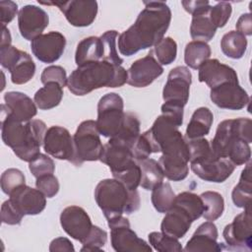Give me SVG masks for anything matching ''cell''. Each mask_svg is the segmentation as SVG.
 <instances>
[{
    "label": "cell",
    "instance_id": "f907efd6",
    "mask_svg": "<svg viewBox=\"0 0 252 252\" xmlns=\"http://www.w3.org/2000/svg\"><path fill=\"white\" fill-rule=\"evenodd\" d=\"M23 215L15 208L10 199L5 201L1 206V220L3 223L16 225L20 224L23 220Z\"/></svg>",
    "mask_w": 252,
    "mask_h": 252
},
{
    "label": "cell",
    "instance_id": "74e56055",
    "mask_svg": "<svg viewBox=\"0 0 252 252\" xmlns=\"http://www.w3.org/2000/svg\"><path fill=\"white\" fill-rule=\"evenodd\" d=\"M140 120L135 113L126 112L124 124L121 128V131L116 137L113 138H116L128 144L132 149V146L140 136Z\"/></svg>",
    "mask_w": 252,
    "mask_h": 252
},
{
    "label": "cell",
    "instance_id": "d6986e66",
    "mask_svg": "<svg viewBox=\"0 0 252 252\" xmlns=\"http://www.w3.org/2000/svg\"><path fill=\"white\" fill-rule=\"evenodd\" d=\"M66 38L59 32L42 33L32 40L31 48L33 55L43 63L57 61L64 52Z\"/></svg>",
    "mask_w": 252,
    "mask_h": 252
},
{
    "label": "cell",
    "instance_id": "52a82bcc",
    "mask_svg": "<svg viewBox=\"0 0 252 252\" xmlns=\"http://www.w3.org/2000/svg\"><path fill=\"white\" fill-rule=\"evenodd\" d=\"M124 102L115 93L104 94L97 103V119L95 121L100 135L106 138L116 137L125 120Z\"/></svg>",
    "mask_w": 252,
    "mask_h": 252
},
{
    "label": "cell",
    "instance_id": "44dd1931",
    "mask_svg": "<svg viewBox=\"0 0 252 252\" xmlns=\"http://www.w3.org/2000/svg\"><path fill=\"white\" fill-rule=\"evenodd\" d=\"M46 197L37 188L23 185L10 195V201L23 216L40 214L46 206Z\"/></svg>",
    "mask_w": 252,
    "mask_h": 252
},
{
    "label": "cell",
    "instance_id": "f6af8a7d",
    "mask_svg": "<svg viewBox=\"0 0 252 252\" xmlns=\"http://www.w3.org/2000/svg\"><path fill=\"white\" fill-rule=\"evenodd\" d=\"M232 12V7L229 2H219L215 6H211L209 11L210 19L213 25L219 29L226 25L227 21L230 18Z\"/></svg>",
    "mask_w": 252,
    "mask_h": 252
},
{
    "label": "cell",
    "instance_id": "d6a6232c",
    "mask_svg": "<svg viewBox=\"0 0 252 252\" xmlns=\"http://www.w3.org/2000/svg\"><path fill=\"white\" fill-rule=\"evenodd\" d=\"M220 48L225 56L232 59H240L246 52V36L237 31H230L223 34L220 40Z\"/></svg>",
    "mask_w": 252,
    "mask_h": 252
},
{
    "label": "cell",
    "instance_id": "1f68e13d",
    "mask_svg": "<svg viewBox=\"0 0 252 252\" xmlns=\"http://www.w3.org/2000/svg\"><path fill=\"white\" fill-rule=\"evenodd\" d=\"M141 170L140 186L146 190H153L156 186L163 182V172L157 161L154 158H146L138 161Z\"/></svg>",
    "mask_w": 252,
    "mask_h": 252
},
{
    "label": "cell",
    "instance_id": "c3c4849f",
    "mask_svg": "<svg viewBox=\"0 0 252 252\" xmlns=\"http://www.w3.org/2000/svg\"><path fill=\"white\" fill-rule=\"evenodd\" d=\"M113 177L121 182L127 189L129 190H137L138 186H140V181H141V170L139 164L136 166L118 173L116 175H113Z\"/></svg>",
    "mask_w": 252,
    "mask_h": 252
},
{
    "label": "cell",
    "instance_id": "2e32d148",
    "mask_svg": "<svg viewBox=\"0 0 252 252\" xmlns=\"http://www.w3.org/2000/svg\"><path fill=\"white\" fill-rule=\"evenodd\" d=\"M49 24L48 14L35 5H26L18 14V26L21 35L27 40H33L42 34Z\"/></svg>",
    "mask_w": 252,
    "mask_h": 252
},
{
    "label": "cell",
    "instance_id": "484cf974",
    "mask_svg": "<svg viewBox=\"0 0 252 252\" xmlns=\"http://www.w3.org/2000/svg\"><path fill=\"white\" fill-rule=\"evenodd\" d=\"M104 49L100 37L89 36L82 39L75 52V62L81 66L91 62H97L103 59Z\"/></svg>",
    "mask_w": 252,
    "mask_h": 252
},
{
    "label": "cell",
    "instance_id": "9c48e42d",
    "mask_svg": "<svg viewBox=\"0 0 252 252\" xmlns=\"http://www.w3.org/2000/svg\"><path fill=\"white\" fill-rule=\"evenodd\" d=\"M110 228L111 246L117 252H151L152 247L144 239L138 237L131 229L127 218L120 216L107 220Z\"/></svg>",
    "mask_w": 252,
    "mask_h": 252
},
{
    "label": "cell",
    "instance_id": "4dcf8cb0",
    "mask_svg": "<svg viewBox=\"0 0 252 252\" xmlns=\"http://www.w3.org/2000/svg\"><path fill=\"white\" fill-rule=\"evenodd\" d=\"M63 97V88L56 82L46 83L33 96V101L39 109L47 110L57 106Z\"/></svg>",
    "mask_w": 252,
    "mask_h": 252
},
{
    "label": "cell",
    "instance_id": "ac0fdd59",
    "mask_svg": "<svg viewBox=\"0 0 252 252\" xmlns=\"http://www.w3.org/2000/svg\"><path fill=\"white\" fill-rule=\"evenodd\" d=\"M210 97L218 107L229 110H240L250 101V96L238 82L224 83L211 89Z\"/></svg>",
    "mask_w": 252,
    "mask_h": 252
},
{
    "label": "cell",
    "instance_id": "7a4b0ae2",
    "mask_svg": "<svg viewBox=\"0 0 252 252\" xmlns=\"http://www.w3.org/2000/svg\"><path fill=\"white\" fill-rule=\"evenodd\" d=\"M1 114L2 141L20 159L32 161L40 154L47 130L45 123L40 119L20 122L8 113L5 104H1Z\"/></svg>",
    "mask_w": 252,
    "mask_h": 252
},
{
    "label": "cell",
    "instance_id": "7bdbcfd3",
    "mask_svg": "<svg viewBox=\"0 0 252 252\" xmlns=\"http://www.w3.org/2000/svg\"><path fill=\"white\" fill-rule=\"evenodd\" d=\"M29 169L35 178H38L43 175L53 174L55 164L51 158L44 154H39L35 158L29 162Z\"/></svg>",
    "mask_w": 252,
    "mask_h": 252
},
{
    "label": "cell",
    "instance_id": "f1b7e54d",
    "mask_svg": "<svg viewBox=\"0 0 252 252\" xmlns=\"http://www.w3.org/2000/svg\"><path fill=\"white\" fill-rule=\"evenodd\" d=\"M210 8L211 6H208L206 9L192 15L190 34L194 40L208 42L216 34L217 28L213 25L209 16Z\"/></svg>",
    "mask_w": 252,
    "mask_h": 252
},
{
    "label": "cell",
    "instance_id": "d590c367",
    "mask_svg": "<svg viewBox=\"0 0 252 252\" xmlns=\"http://www.w3.org/2000/svg\"><path fill=\"white\" fill-rule=\"evenodd\" d=\"M175 196L171 185L168 182H161L152 190V204L158 213L165 214L171 209Z\"/></svg>",
    "mask_w": 252,
    "mask_h": 252
},
{
    "label": "cell",
    "instance_id": "ba28073f",
    "mask_svg": "<svg viewBox=\"0 0 252 252\" xmlns=\"http://www.w3.org/2000/svg\"><path fill=\"white\" fill-rule=\"evenodd\" d=\"M0 63L11 74V81L23 85L31 81L35 73V64L31 55L13 45L0 48Z\"/></svg>",
    "mask_w": 252,
    "mask_h": 252
},
{
    "label": "cell",
    "instance_id": "8992f818",
    "mask_svg": "<svg viewBox=\"0 0 252 252\" xmlns=\"http://www.w3.org/2000/svg\"><path fill=\"white\" fill-rule=\"evenodd\" d=\"M94 120H85L77 128L74 136V159L73 164L82 165L85 161L98 160L103 145Z\"/></svg>",
    "mask_w": 252,
    "mask_h": 252
},
{
    "label": "cell",
    "instance_id": "4fadbf2b",
    "mask_svg": "<svg viewBox=\"0 0 252 252\" xmlns=\"http://www.w3.org/2000/svg\"><path fill=\"white\" fill-rule=\"evenodd\" d=\"M190 166L198 177L215 183L225 181L235 169V165L229 159L218 158L214 153L207 158L190 162Z\"/></svg>",
    "mask_w": 252,
    "mask_h": 252
},
{
    "label": "cell",
    "instance_id": "603a6c76",
    "mask_svg": "<svg viewBox=\"0 0 252 252\" xmlns=\"http://www.w3.org/2000/svg\"><path fill=\"white\" fill-rule=\"evenodd\" d=\"M218 228L213 221L201 223L188 240L184 251H216L223 250L221 243H218Z\"/></svg>",
    "mask_w": 252,
    "mask_h": 252
},
{
    "label": "cell",
    "instance_id": "83f0119b",
    "mask_svg": "<svg viewBox=\"0 0 252 252\" xmlns=\"http://www.w3.org/2000/svg\"><path fill=\"white\" fill-rule=\"evenodd\" d=\"M214 121L212 111L205 106L197 108L191 116L186 128V139L194 140L208 135Z\"/></svg>",
    "mask_w": 252,
    "mask_h": 252
},
{
    "label": "cell",
    "instance_id": "5bb4252c",
    "mask_svg": "<svg viewBox=\"0 0 252 252\" xmlns=\"http://www.w3.org/2000/svg\"><path fill=\"white\" fill-rule=\"evenodd\" d=\"M192 75L185 66H177L170 70L162 90L164 102H174L185 106L189 99Z\"/></svg>",
    "mask_w": 252,
    "mask_h": 252
},
{
    "label": "cell",
    "instance_id": "277c9868",
    "mask_svg": "<svg viewBox=\"0 0 252 252\" xmlns=\"http://www.w3.org/2000/svg\"><path fill=\"white\" fill-rule=\"evenodd\" d=\"M94 199L107 220L131 215L140 208V195L137 190L127 189L115 178L99 181L94 189Z\"/></svg>",
    "mask_w": 252,
    "mask_h": 252
},
{
    "label": "cell",
    "instance_id": "8fae6325",
    "mask_svg": "<svg viewBox=\"0 0 252 252\" xmlns=\"http://www.w3.org/2000/svg\"><path fill=\"white\" fill-rule=\"evenodd\" d=\"M99 160L109 167L112 175L124 172L138 164L131 147L116 138H110L103 146Z\"/></svg>",
    "mask_w": 252,
    "mask_h": 252
},
{
    "label": "cell",
    "instance_id": "d4e9b609",
    "mask_svg": "<svg viewBox=\"0 0 252 252\" xmlns=\"http://www.w3.org/2000/svg\"><path fill=\"white\" fill-rule=\"evenodd\" d=\"M193 220L180 207L172 205L171 209L165 213L162 219L160 229L166 235L174 238H182L189 230Z\"/></svg>",
    "mask_w": 252,
    "mask_h": 252
},
{
    "label": "cell",
    "instance_id": "7402d4cb",
    "mask_svg": "<svg viewBox=\"0 0 252 252\" xmlns=\"http://www.w3.org/2000/svg\"><path fill=\"white\" fill-rule=\"evenodd\" d=\"M198 79L214 89L224 83L238 82L236 71L228 65L222 64L218 59H208L199 68Z\"/></svg>",
    "mask_w": 252,
    "mask_h": 252
},
{
    "label": "cell",
    "instance_id": "5b68a950",
    "mask_svg": "<svg viewBox=\"0 0 252 252\" xmlns=\"http://www.w3.org/2000/svg\"><path fill=\"white\" fill-rule=\"evenodd\" d=\"M241 141L248 144L252 142V121L249 118L240 117L221 121L210 144L216 157L227 158Z\"/></svg>",
    "mask_w": 252,
    "mask_h": 252
},
{
    "label": "cell",
    "instance_id": "30bf717a",
    "mask_svg": "<svg viewBox=\"0 0 252 252\" xmlns=\"http://www.w3.org/2000/svg\"><path fill=\"white\" fill-rule=\"evenodd\" d=\"M222 236L228 249L236 251L252 250V214L251 206L244 209L233 220L225 225Z\"/></svg>",
    "mask_w": 252,
    "mask_h": 252
},
{
    "label": "cell",
    "instance_id": "f546056e",
    "mask_svg": "<svg viewBox=\"0 0 252 252\" xmlns=\"http://www.w3.org/2000/svg\"><path fill=\"white\" fill-rule=\"evenodd\" d=\"M231 198L233 204L245 209L251 206L252 199V177H251V162L248 161L246 166L241 171V175L237 185L234 186L231 192Z\"/></svg>",
    "mask_w": 252,
    "mask_h": 252
},
{
    "label": "cell",
    "instance_id": "7dc6e473",
    "mask_svg": "<svg viewBox=\"0 0 252 252\" xmlns=\"http://www.w3.org/2000/svg\"><path fill=\"white\" fill-rule=\"evenodd\" d=\"M40 81L43 85L49 82H56L58 83L62 88H64L67 85V74L63 67L57 66V65H51L43 69Z\"/></svg>",
    "mask_w": 252,
    "mask_h": 252
},
{
    "label": "cell",
    "instance_id": "9a60e30c",
    "mask_svg": "<svg viewBox=\"0 0 252 252\" xmlns=\"http://www.w3.org/2000/svg\"><path fill=\"white\" fill-rule=\"evenodd\" d=\"M43 150L47 155L73 162L74 142L70 132L61 126H51L46 130L43 140Z\"/></svg>",
    "mask_w": 252,
    "mask_h": 252
},
{
    "label": "cell",
    "instance_id": "e575fe53",
    "mask_svg": "<svg viewBox=\"0 0 252 252\" xmlns=\"http://www.w3.org/2000/svg\"><path fill=\"white\" fill-rule=\"evenodd\" d=\"M173 205H176L184 210L191 217L193 221L202 217L205 211V206L201 197L188 191L181 192L176 195Z\"/></svg>",
    "mask_w": 252,
    "mask_h": 252
},
{
    "label": "cell",
    "instance_id": "ee69618b",
    "mask_svg": "<svg viewBox=\"0 0 252 252\" xmlns=\"http://www.w3.org/2000/svg\"><path fill=\"white\" fill-rule=\"evenodd\" d=\"M107 241V233L96 225H93V228L88 237L82 242V252L85 251H96L101 250Z\"/></svg>",
    "mask_w": 252,
    "mask_h": 252
},
{
    "label": "cell",
    "instance_id": "11a10c76",
    "mask_svg": "<svg viewBox=\"0 0 252 252\" xmlns=\"http://www.w3.org/2000/svg\"><path fill=\"white\" fill-rule=\"evenodd\" d=\"M236 30L238 32L243 35H251L252 34V21L251 14L246 13L242 14L236 22Z\"/></svg>",
    "mask_w": 252,
    "mask_h": 252
},
{
    "label": "cell",
    "instance_id": "db71d44e",
    "mask_svg": "<svg viewBox=\"0 0 252 252\" xmlns=\"http://www.w3.org/2000/svg\"><path fill=\"white\" fill-rule=\"evenodd\" d=\"M49 251L50 252H56V251H67V252L72 251L73 252L75 251V248L73 246V243L68 238L57 237L50 242Z\"/></svg>",
    "mask_w": 252,
    "mask_h": 252
},
{
    "label": "cell",
    "instance_id": "f35d334b",
    "mask_svg": "<svg viewBox=\"0 0 252 252\" xmlns=\"http://www.w3.org/2000/svg\"><path fill=\"white\" fill-rule=\"evenodd\" d=\"M149 243L159 252H180L183 250L177 238L164 234L163 232L153 231L148 235Z\"/></svg>",
    "mask_w": 252,
    "mask_h": 252
},
{
    "label": "cell",
    "instance_id": "f5cc1de1",
    "mask_svg": "<svg viewBox=\"0 0 252 252\" xmlns=\"http://www.w3.org/2000/svg\"><path fill=\"white\" fill-rule=\"evenodd\" d=\"M18 13V5L13 1H0L1 26H6L14 20Z\"/></svg>",
    "mask_w": 252,
    "mask_h": 252
},
{
    "label": "cell",
    "instance_id": "3957f363",
    "mask_svg": "<svg viewBox=\"0 0 252 252\" xmlns=\"http://www.w3.org/2000/svg\"><path fill=\"white\" fill-rule=\"evenodd\" d=\"M127 83V71L108 61L91 62L78 66L69 76L67 87L75 95H85L106 87L119 88Z\"/></svg>",
    "mask_w": 252,
    "mask_h": 252
},
{
    "label": "cell",
    "instance_id": "cb8c5ba5",
    "mask_svg": "<svg viewBox=\"0 0 252 252\" xmlns=\"http://www.w3.org/2000/svg\"><path fill=\"white\" fill-rule=\"evenodd\" d=\"M5 106L8 113L20 122H28L37 113L34 101L21 92H7L4 94Z\"/></svg>",
    "mask_w": 252,
    "mask_h": 252
},
{
    "label": "cell",
    "instance_id": "816d5d0a",
    "mask_svg": "<svg viewBox=\"0 0 252 252\" xmlns=\"http://www.w3.org/2000/svg\"><path fill=\"white\" fill-rule=\"evenodd\" d=\"M183 108L184 106L174 102H164L161 105V114L171 120L177 127L183 123Z\"/></svg>",
    "mask_w": 252,
    "mask_h": 252
},
{
    "label": "cell",
    "instance_id": "681fc988",
    "mask_svg": "<svg viewBox=\"0 0 252 252\" xmlns=\"http://www.w3.org/2000/svg\"><path fill=\"white\" fill-rule=\"evenodd\" d=\"M36 188L41 191L45 197L52 198L59 191V181L53 174H47L36 178Z\"/></svg>",
    "mask_w": 252,
    "mask_h": 252
},
{
    "label": "cell",
    "instance_id": "7c38bea8",
    "mask_svg": "<svg viewBox=\"0 0 252 252\" xmlns=\"http://www.w3.org/2000/svg\"><path fill=\"white\" fill-rule=\"evenodd\" d=\"M39 2V1H38ZM44 5H54L64 14L66 20L74 27H89L95 20L98 6L94 0H71L56 2H39Z\"/></svg>",
    "mask_w": 252,
    "mask_h": 252
},
{
    "label": "cell",
    "instance_id": "4316f807",
    "mask_svg": "<svg viewBox=\"0 0 252 252\" xmlns=\"http://www.w3.org/2000/svg\"><path fill=\"white\" fill-rule=\"evenodd\" d=\"M189 158L181 155H161L158 164L164 177L172 181L185 179L189 172Z\"/></svg>",
    "mask_w": 252,
    "mask_h": 252
},
{
    "label": "cell",
    "instance_id": "6f0895ef",
    "mask_svg": "<svg viewBox=\"0 0 252 252\" xmlns=\"http://www.w3.org/2000/svg\"><path fill=\"white\" fill-rule=\"evenodd\" d=\"M1 27H2V34H1V44H0V48L10 46V45H11V42H12L10 31L6 28V26H1Z\"/></svg>",
    "mask_w": 252,
    "mask_h": 252
},
{
    "label": "cell",
    "instance_id": "9f6ffc18",
    "mask_svg": "<svg viewBox=\"0 0 252 252\" xmlns=\"http://www.w3.org/2000/svg\"><path fill=\"white\" fill-rule=\"evenodd\" d=\"M181 4L185 11L191 15L200 12L210 6L209 1H182Z\"/></svg>",
    "mask_w": 252,
    "mask_h": 252
},
{
    "label": "cell",
    "instance_id": "b9f144b4",
    "mask_svg": "<svg viewBox=\"0 0 252 252\" xmlns=\"http://www.w3.org/2000/svg\"><path fill=\"white\" fill-rule=\"evenodd\" d=\"M0 183L3 193L10 196L16 189L26 185V178L20 169L8 168L1 174Z\"/></svg>",
    "mask_w": 252,
    "mask_h": 252
},
{
    "label": "cell",
    "instance_id": "60d3db41",
    "mask_svg": "<svg viewBox=\"0 0 252 252\" xmlns=\"http://www.w3.org/2000/svg\"><path fill=\"white\" fill-rule=\"evenodd\" d=\"M118 36V32L116 31H107L102 33L99 37L103 44L104 61H108L114 65L121 66L123 63V59L118 55L117 47H116V39Z\"/></svg>",
    "mask_w": 252,
    "mask_h": 252
},
{
    "label": "cell",
    "instance_id": "836d02e7",
    "mask_svg": "<svg viewBox=\"0 0 252 252\" xmlns=\"http://www.w3.org/2000/svg\"><path fill=\"white\" fill-rule=\"evenodd\" d=\"M211 47L207 42L193 40L186 44L184 50V61L192 69H199L200 66L210 59Z\"/></svg>",
    "mask_w": 252,
    "mask_h": 252
},
{
    "label": "cell",
    "instance_id": "e0dca14e",
    "mask_svg": "<svg viewBox=\"0 0 252 252\" xmlns=\"http://www.w3.org/2000/svg\"><path fill=\"white\" fill-rule=\"evenodd\" d=\"M60 224L69 236L81 243L88 237L94 225L90 216L79 206L66 207L61 212Z\"/></svg>",
    "mask_w": 252,
    "mask_h": 252
},
{
    "label": "cell",
    "instance_id": "ffe728a7",
    "mask_svg": "<svg viewBox=\"0 0 252 252\" xmlns=\"http://www.w3.org/2000/svg\"><path fill=\"white\" fill-rule=\"evenodd\" d=\"M162 73V66L151 52L132 63L127 70V84L135 88H145L151 85Z\"/></svg>",
    "mask_w": 252,
    "mask_h": 252
},
{
    "label": "cell",
    "instance_id": "8d00e7d4",
    "mask_svg": "<svg viewBox=\"0 0 252 252\" xmlns=\"http://www.w3.org/2000/svg\"><path fill=\"white\" fill-rule=\"evenodd\" d=\"M205 211L203 213V218L206 220L214 221L218 220L223 213L224 201L222 196L216 191H206L200 195Z\"/></svg>",
    "mask_w": 252,
    "mask_h": 252
},
{
    "label": "cell",
    "instance_id": "ab89813d",
    "mask_svg": "<svg viewBox=\"0 0 252 252\" xmlns=\"http://www.w3.org/2000/svg\"><path fill=\"white\" fill-rule=\"evenodd\" d=\"M154 51L160 65H169L176 59L177 43L169 36L163 37L155 45Z\"/></svg>",
    "mask_w": 252,
    "mask_h": 252
},
{
    "label": "cell",
    "instance_id": "bcb514c9",
    "mask_svg": "<svg viewBox=\"0 0 252 252\" xmlns=\"http://www.w3.org/2000/svg\"><path fill=\"white\" fill-rule=\"evenodd\" d=\"M132 153L137 162L148 158L152 154L156 153L154 145L146 131L140 134V136L132 146Z\"/></svg>",
    "mask_w": 252,
    "mask_h": 252
},
{
    "label": "cell",
    "instance_id": "6da1fadb",
    "mask_svg": "<svg viewBox=\"0 0 252 252\" xmlns=\"http://www.w3.org/2000/svg\"><path fill=\"white\" fill-rule=\"evenodd\" d=\"M144 5L135 23L118 36V49L124 56L155 46L170 25L171 11L165 2L145 1Z\"/></svg>",
    "mask_w": 252,
    "mask_h": 252
}]
</instances>
